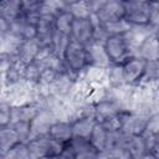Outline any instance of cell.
Segmentation results:
<instances>
[{"mask_svg":"<svg viewBox=\"0 0 159 159\" xmlns=\"http://www.w3.org/2000/svg\"><path fill=\"white\" fill-rule=\"evenodd\" d=\"M27 145L31 159H43L48 157H57L67 144H63L50 135H43L30 140Z\"/></svg>","mask_w":159,"mask_h":159,"instance_id":"1","label":"cell"},{"mask_svg":"<svg viewBox=\"0 0 159 159\" xmlns=\"http://www.w3.org/2000/svg\"><path fill=\"white\" fill-rule=\"evenodd\" d=\"M124 4V19L130 25H147L150 20L152 1L143 0H125Z\"/></svg>","mask_w":159,"mask_h":159,"instance_id":"2","label":"cell"},{"mask_svg":"<svg viewBox=\"0 0 159 159\" xmlns=\"http://www.w3.org/2000/svg\"><path fill=\"white\" fill-rule=\"evenodd\" d=\"M63 61L73 73L80 76L81 72L88 66L87 56H86V47L71 39V41L65 51Z\"/></svg>","mask_w":159,"mask_h":159,"instance_id":"3","label":"cell"},{"mask_svg":"<svg viewBox=\"0 0 159 159\" xmlns=\"http://www.w3.org/2000/svg\"><path fill=\"white\" fill-rule=\"evenodd\" d=\"M155 27L152 26L150 24L147 25H132V27L129 29V31L123 35L125 43L132 53L133 57H135L138 48L142 46V43L150 36L155 35Z\"/></svg>","mask_w":159,"mask_h":159,"instance_id":"4","label":"cell"},{"mask_svg":"<svg viewBox=\"0 0 159 159\" xmlns=\"http://www.w3.org/2000/svg\"><path fill=\"white\" fill-rule=\"evenodd\" d=\"M104 47L113 63L123 65L133 57L123 36H109L104 43Z\"/></svg>","mask_w":159,"mask_h":159,"instance_id":"5","label":"cell"},{"mask_svg":"<svg viewBox=\"0 0 159 159\" xmlns=\"http://www.w3.org/2000/svg\"><path fill=\"white\" fill-rule=\"evenodd\" d=\"M56 122H58L57 118L50 111L41 109L30 124V140L43 137V135H48L51 127Z\"/></svg>","mask_w":159,"mask_h":159,"instance_id":"6","label":"cell"},{"mask_svg":"<svg viewBox=\"0 0 159 159\" xmlns=\"http://www.w3.org/2000/svg\"><path fill=\"white\" fill-rule=\"evenodd\" d=\"M86 47V56H87V65L92 67L99 68H108L113 65L112 60L109 58L104 45H98L94 42L88 43Z\"/></svg>","mask_w":159,"mask_h":159,"instance_id":"7","label":"cell"},{"mask_svg":"<svg viewBox=\"0 0 159 159\" xmlns=\"http://www.w3.org/2000/svg\"><path fill=\"white\" fill-rule=\"evenodd\" d=\"M94 26L91 19H75L71 31V39L76 42L87 46L92 42Z\"/></svg>","mask_w":159,"mask_h":159,"instance_id":"8","label":"cell"},{"mask_svg":"<svg viewBox=\"0 0 159 159\" xmlns=\"http://www.w3.org/2000/svg\"><path fill=\"white\" fill-rule=\"evenodd\" d=\"M122 130L128 135H143L149 118L134 114L132 112L122 113Z\"/></svg>","mask_w":159,"mask_h":159,"instance_id":"9","label":"cell"},{"mask_svg":"<svg viewBox=\"0 0 159 159\" xmlns=\"http://www.w3.org/2000/svg\"><path fill=\"white\" fill-rule=\"evenodd\" d=\"M80 77H82L93 88L108 89L111 87L109 81H108V68H99V67L87 66L81 72Z\"/></svg>","mask_w":159,"mask_h":159,"instance_id":"10","label":"cell"},{"mask_svg":"<svg viewBox=\"0 0 159 159\" xmlns=\"http://www.w3.org/2000/svg\"><path fill=\"white\" fill-rule=\"evenodd\" d=\"M96 16L98 17L101 25L113 21V20L123 19L124 17V4L123 1H119V0H106L104 5L96 14Z\"/></svg>","mask_w":159,"mask_h":159,"instance_id":"11","label":"cell"},{"mask_svg":"<svg viewBox=\"0 0 159 159\" xmlns=\"http://www.w3.org/2000/svg\"><path fill=\"white\" fill-rule=\"evenodd\" d=\"M145 61L139 57H132L125 63H123L124 78L128 86H135L140 82L142 76L144 73Z\"/></svg>","mask_w":159,"mask_h":159,"instance_id":"12","label":"cell"},{"mask_svg":"<svg viewBox=\"0 0 159 159\" xmlns=\"http://www.w3.org/2000/svg\"><path fill=\"white\" fill-rule=\"evenodd\" d=\"M68 145L75 153V159H97L98 150L91 144L89 139L73 137Z\"/></svg>","mask_w":159,"mask_h":159,"instance_id":"13","label":"cell"},{"mask_svg":"<svg viewBox=\"0 0 159 159\" xmlns=\"http://www.w3.org/2000/svg\"><path fill=\"white\" fill-rule=\"evenodd\" d=\"M1 56L16 57L24 40L11 31L1 34Z\"/></svg>","mask_w":159,"mask_h":159,"instance_id":"14","label":"cell"},{"mask_svg":"<svg viewBox=\"0 0 159 159\" xmlns=\"http://www.w3.org/2000/svg\"><path fill=\"white\" fill-rule=\"evenodd\" d=\"M40 48H41V46L36 41V39H34V40H25L22 42V45L20 46V50H19V53H17L16 58L22 65L27 66V65H30V63H32L35 61Z\"/></svg>","mask_w":159,"mask_h":159,"instance_id":"15","label":"cell"},{"mask_svg":"<svg viewBox=\"0 0 159 159\" xmlns=\"http://www.w3.org/2000/svg\"><path fill=\"white\" fill-rule=\"evenodd\" d=\"M135 57H139L142 60L147 61H154L159 58V40L155 35L148 37L142 46L138 48Z\"/></svg>","mask_w":159,"mask_h":159,"instance_id":"16","label":"cell"},{"mask_svg":"<svg viewBox=\"0 0 159 159\" xmlns=\"http://www.w3.org/2000/svg\"><path fill=\"white\" fill-rule=\"evenodd\" d=\"M22 12V1L5 0L0 4V19L5 20L9 25L15 21Z\"/></svg>","mask_w":159,"mask_h":159,"instance_id":"17","label":"cell"},{"mask_svg":"<svg viewBox=\"0 0 159 159\" xmlns=\"http://www.w3.org/2000/svg\"><path fill=\"white\" fill-rule=\"evenodd\" d=\"M41 109L35 106V104H29V106H20V107H12L11 111V123H17V122H25V123H31L32 119L39 114Z\"/></svg>","mask_w":159,"mask_h":159,"instance_id":"18","label":"cell"},{"mask_svg":"<svg viewBox=\"0 0 159 159\" xmlns=\"http://www.w3.org/2000/svg\"><path fill=\"white\" fill-rule=\"evenodd\" d=\"M22 143L11 125L0 127V157L7 153L16 144Z\"/></svg>","mask_w":159,"mask_h":159,"instance_id":"19","label":"cell"},{"mask_svg":"<svg viewBox=\"0 0 159 159\" xmlns=\"http://www.w3.org/2000/svg\"><path fill=\"white\" fill-rule=\"evenodd\" d=\"M48 135L52 137L53 139L63 143V144H68L71 142V139L73 138L72 123H70V122H62V120L56 122L51 127Z\"/></svg>","mask_w":159,"mask_h":159,"instance_id":"20","label":"cell"},{"mask_svg":"<svg viewBox=\"0 0 159 159\" xmlns=\"http://www.w3.org/2000/svg\"><path fill=\"white\" fill-rule=\"evenodd\" d=\"M97 119L93 117H86V118H80L75 122H72V130H73V137H80V138H86L89 139L91 133L97 124Z\"/></svg>","mask_w":159,"mask_h":159,"instance_id":"21","label":"cell"},{"mask_svg":"<svg viewBox=\"0 0 159 159\" xmlns=\"http://www.w3.org/2000/svg\"><path fill=\"white\" fill-rule=\"evenodd\" d=\"M125 149L130 154L133 159H139L142 155H144L147 152L145 139L143 135H129Z\"/></svg>","mask_w":159,"mask_h":159,"instance_id":"22","label":"cell"},{"mask_svg":"<svg viewBox=\"0 0 159 159\" xmlns=\"http://www.w3.org/2000/svg\"><path fill=\"white\" fill-rule=\"evenodd\" d=\"M66 11H68L75 19H89L92 15L89 1H67Z\"/></svg>","mask_w":159,"mask_h":159,"instance_id":"23","label":"cell"},{"mask_svg":"<svg viewBox=\"0 0 159 159\" xmlns=\"http://www.w3.org/2000/svg\"><path fill=\"white\" fill-rule=\"evenodd\" d=\"M102 27L104 29V31L109 36H123L129 31L132 25L123 17V19H118V20L106 22V24L102 25Z\"/></svg>","mask_w":159,"mask_h":159,"instance_id":"24","label":"cell"},{"mask_svg":"<svg viewBox=\"0 0 159 159\" xmlns=\"http://www.w3.org/2000/svg\"><path fill=\"white\" fill-rule=\"evenodd\" d=\"M107 133L108 130H106L101 123H97L91 133L89 142L99 153L104 152L107 148Z\"/></svg>","mask_w":159,"mask_h":159,"instance_id":"25","label":"cell"},{"mask_svg":"<svg viewBox=\"0 0 159 159\" xmlns=\"http://www.w3.org/2000/svg\"><path fill=\"white\" fill-rule=\"evenodd\" d=\"M128 138H129V135L125 134L122 129L108 132L107 133V148H106V150H109V149H120V148H124L125 149Z\"/></svg>","mask_w":159,"mask_h":159,"instance_id":"26","label":"cell"},{"mask_svg":"<svg viewBox=\"0 0 159 159\" xmlns=\"http://www.w3.org/2000/svg\"><path fill=\"white\" fill-rule=\"evenodd\" d=\"M108 81L109 86L113 88L123 87L125 86V78H124V71H123V65L113 63L108 67Z\"/></svg>","mask_w":159,"mask_h":159,"instance_id":"27","label":"cell"},{"mask_svg":"<svg viewBox=\"0 0 159 159\" xmlns=\"http://www.w3.org/2000/svg\"><path fill=\"white\" fill-rule=\"evenodd\" d=\"M94 107H96V119H97V122H101L102 119H104L107 117L120 113L118 107L113 102H111L109 99H106V98L102 102H99L98 104H96Z\"/></svg>","mask_w":159,"mask_h":159,"instance_id":"28","label":"cell"},{"mask_svg":"<svg viewBox=\"0 0 159 159\" xmlns=\"http://www.w3.org/2000/svg\"><path fill=\"white\" fill-rule=\"evenodd\" d=\"M73 20H75V17L68 11H62L55 17V27L58 32L71 36Z\"/></svg>","mask_w":159,"mask_h":159,"instance_id":"29","label":"cell"},{"mask_svg":"<svg viewBox=\"0 0 159 159\" xmlns=\"http://www.w3.org/2000/svg\"><path fill=\"white\" fill-rule=\"evenodd\" d=\"M71 41V36L68 35H65V34H61L56 30L55 32V36H53V40H52V45H51V48L52 51L61 58H63V55H65V51Z\"/></svg>","mask_w":159,"mask_h":159,"instance_id":"30","label":"cell"},{"mask_svg":"<svg viewBox=\"0 0 159 159\" xmlns=\"http://www.w3.org/2000/svg\"><path fill=\"white\" fill-rule=\"evenodd\" d=\"M0 158L1 159H31V155H30L27 143H19Z\"/></svg>","mask_w":159,"mask_h":159,"instance_id":"31","label":"cell"},{"mask_svg":"<svg viewBox=\"0 0 159 159\" xmlns=\"http://www.w3.org/2000/svg\"><path fill=\"white\" fill-rule=\"evenodd\" d=\"M97 159H133L130 154L128 153L127 149L120 148V149H109L98 153Z\"/></svg>","mask_w":159,"mask_h":159,"instance_id":"32","label":"cell"},{"mask_svg":"<svg viewBox=\"0 0 159 159\" xmlns=\"http://www.w3.org/2000/svg\"><path fill=\"white\" fill-rule=\"evenodd\" d=\"M122 113L119 114H114V116H111V117H107L104 119H102L101 123L103 125V128L108 132H113V130H119L122 129Z\"/></svg>","mask_w":159,"mask_h":159,"instance_id":"33","label":"cell"},{"mask_svg":"<svg viewBox=\"0 0 159 159\" xmlns=\"http://www.w3.org/2000/svg\"><path fill=\"white\" fill-rule=\"evenodd\" d=\"M30 124L31 123H25V122H17V123L10 124L15 129V132L17 133L22 143H29L30 140Z\"/></svg>","mask_w":159,"mask_h":159,"instance_id":"34","label":"cell"},{"mask_svg":"<svg viewBox=\"0 0 159 159\" xmlns=\"http://www.w3.org/2000/svg\"><path fill=\"white\" fill-rule=\"evenodd\" d=\"M145 139V145H147V152L154 154L155 157L159 158V133L155 134H148L143 135Z\"/></svg>","mask_w":159,"mask_h":159,"instance_id":"35","label":"cell"},{"mask_svg":"<svg viewBox=\"0 0 159 159\" xmlns=\"http://www.w3.org/2000/svg\"><path fill=\"white\" fill-rule=\"evenodd\" d=\"M11 111H12V107L9 103L1 101V103H0V127L10 125V123H11Z\"/></svg>","mask_w":159,"mask_h":159,"instance_id":"36","label":"cell"},{"mask_svg":"<svg viewBox=\"0 0 159 159\" xmlns=\"http://www.w3.org/2000/svg\"><path fill=\"white\" fill-rule=\"evenodd\" d=\"M149 24L155 29L159 27V1H152V12Z\"/></svg>","mask_w":159,"mask_h":159,"instance_id":"37","label":"cell"},{"mask_svg":"<svg viewBox=\"0 0 159 159\" xmlns=\"http://www.w3.org/2000/svg\"><path fill=\"white\" fill-rule=\"evenodd\" d=\"M57 159H75V153H73L72 148L67 144L65 147V149L57 155Z\"/></svg>","mask_w":159,"mask_h":159,"instance_id":"38","label":"cell"},{"mask_svg":"<svg viewBox=\"0 0 159 159\" xmlns=\"http://www.w3.org/2000/svg\"><path fill=\"white\" fill-rule=\"evenodd\" d=\"M159 114V91L155 92L154 99H153V116Z\"/></svg>","mask_w":159,"mask_h":159,"instance_id":"39","label":"cell"},{"mask_svg":"<svg viewBox=\"0 0 159 159\" xmlns=\"http://www.w3.org/2000/svg\"><path fill=\"white\" fill-rule=\"evenodd\" d=\"M139 159H159L158 157H155L154 154H152V153H145L144 155H142Z\"/></svg>","mask_w":159,"mask_h":159,"instance_id":"40","label":"cell"},{"mask_svg":"<svg viewBox=\"0 0 159 159\" xmlns=\"http://www.w3.org/2000/svg\"><path fill=\"white\" fill-rule=\"evenodd\" d=\"M155 36H157V39L159 40V27H158V29L155 30Z\"/></svg>","mask_w":159,"mask_h":159,"instance_id":"41","label":"cell"},{"mask_svg":"<svg viewBox=\"0 0 159 159\" xmlns=\"http://www.w3.org/2000/svg\"><path fill=\"white\" fill-rule=\"evenodd\" d=\"M43 159H57V157H48V158H43Z\"/></svg>","mask_w":159,"mask_h":159,"instance_id":"42","label":"cell"},{"mask_svg":"<svg viewBox=\"0 0 159 159\" xmlns=\"http://www.w3.org/2000/svg\"><path fill=\"white\" fill-rule=\"evenodd\" d=\"M0 159H1V158H0Z\"/></svg>","mask_w":159,"mask_h":159,"instance_id":"43","label":"cell"},{"mask_svg":"<svg viewBox=\"0 0 159 159\" xmlns=\"http://www.w3.org/2000/svg\"><path fill=\"white\" fill-rule=\"evenodd\" d=\"M158 60H159V58H158Z\"/></svg>","mask_w":159,"mask_h":159,"instance_id":"44","label":"cell"}]
</instances>
